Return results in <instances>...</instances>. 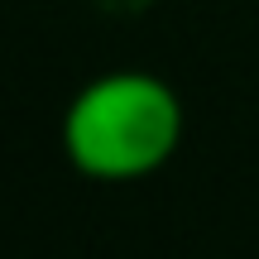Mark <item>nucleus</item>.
I'll return each mask as SVG.
<instances>
[{"mask_svg": "<svg viewBox=\"0 0 259 259\" xmlns=\"http://www.w3.org/2000/svg\"><path fill=\"white\" fill-rule=\"evenodd\" d=\"M183 96L154 72L120 67L77 87L63 111V154L92 183H139L173 163L183 144Z\"/></svg>", "mask_w": 259, "mask_h": 259, "instance_id": "nucleus-1", "label": "nucleus"}]
</instances>
